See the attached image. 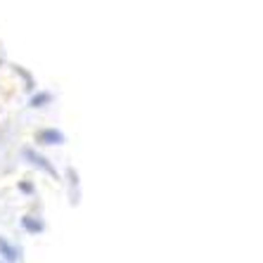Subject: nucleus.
Instances as JSON below:
<instances>
[{"label": "nucleus", "mask_w": 263, "mask_h": 263, "mask_svg": "<svg viewBox=\"0 0 263 263\" xmlns=\"http://www.w3.org/2000/svg\"><path fill=\"white\" fill-rule=\"evenodd\" d=\"M38 140L52 145V142H62L64 138H62V133H57V130H43V133H38Z\"/></svg>", "instance_id": "nucleus-1"}, {"label": "nucleus", "mask_w": 263, "mask_h": 263, "mask_svg": "<svg viewBox=\"0 0 263 263\" xmlns=\"http://www.w3.org/2000/svg\"><path fill=\"white\" fill-rule=\"evenodd\" d=\"M0 249L5 251V258H7V261H14V258H17V256H14V251L10 249V247H7L5 242H3V239H0Z\"/></svg>", "instance_id": "nucleus-2"}]
</instances>
